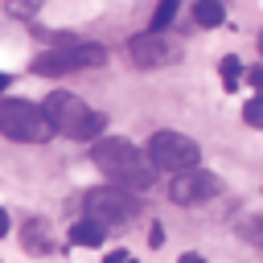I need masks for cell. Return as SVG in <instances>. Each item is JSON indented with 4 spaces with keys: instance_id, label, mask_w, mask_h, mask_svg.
<instances>
[{
    "instance_id": "4fadbf2b",
    "label": "cell",
    "mask_w": 263,
    "mask_h": 263,
    "mask_svg": "<svg viewBox=\"0 0 263 263\" xmlns=\"http://www.w3.org/2000/svg\"><path fill=\"white\" fill-rule=\"evenodd\" d=\"M173 16H177V0H160V4H156V12H152L148 33H164V29L173 25Z\"/></svg>"
},
{
    "instance_id": "7402d4cb",
    "label": "cell",
    "mask_w": 263,
    "mask_h": 263,
    "mask_svg": "<svg viewBox=\"0 0 263 263\" xmlns=\"http://www.w3.org/2000/svg\"><path fill=\"white\" fill-rule=\"evenodd\" d=\"M8 82H12V78H8V74H0V95L8 90Z\"/></svg>"
},
{
    "instance_id": "5bb4252c",
    "label": "cell",
    "mask_w": 263,
    "mask_h": 263,
    "mask_svg": "<svg viewBox=\"0 0 263 263\" xmlns=\"http://www.w3.org/2000/svg\"><path fill=\"white\" fill-rule=\"evenodd\" d=\"M218 74H222L226 86H238V82H242V62H238V58H222V62H218Z\"/></svg>"
},
{
    "instance_id": "e0dca14e",
    "label": "cell",
    "mask_w": 263,
    "mask_h": 263,
    "mask_svg": "<svg viewBox=\"0 0 263 263\" xmlns=\"http://www.w3.org/2000/svg\"><path fill=\"white\" fill-rule=\"evenodd\" d=\"M41 0H12V12H37Z\"/></svg>"
},
{
    "instance_id": "8fae6325",
    "label": "cell",
    "mask_w": 263,
    "mask_h": 263,
    "mask_svg": "<svg viewBox=\"0 0 263 263\" xmlns=\"http://www.w3.org/2000/svg\"><path fill=\"white\" fill-rule=\"evenodd\" d=\"M103 234H107V230H103V226H95V222H86V218L70 226V242H78V247H99V242H103Z\"/></svg>"
},
{
    "instance_id": "ffe728a7",
    "label": "cell",
    "mask_w": 263,
    "mask_h": 263,
    "mask_svg": "<svg viewBox=\"0 0 263 263\" xmlns=\"http://www.w3.org/2000/svg\"><path fill=\"white\" fill-rule=\"evenodd\" d=\"M177 263H205V259H201V255H193V251H189V255H181V259H177Z\"/></svg>"
},
{
    "instance_id": "3957f363",
    "label": "cell",
    "mask_w": 263,
    "mask_h": 263,
    "mask_svg": "<svg viewBox=\"0 0 263 263\" xmlns=\"http://www.w3.org/2000/svg\"><path fill=\"white\" fill-rule=\"evenodd\" d=\"M0 136H8L16 144H45L53 136V127L41 115V107H33L25 99H0Z\"/></svg>"
},
{
    "instance_id": "2e32d148",
    "label": "cell",
    "mask_w": 263,
    "mask_h": 263,
    "mask_svg": "<svg viewBox=\"0 0 263 263\" xmlns=\"http://www.w3.org/2000/svg\"><path fill=\"white\" fill-rule=\"evenodd\" d=\"M242 74H247V82H251V86L263 95V66H255V70H242Z\"/></svg>"
},
{
    "instance_id": "603a6c76",
    "label": "cell",
    "mask_w": 263,
    "mask_h": 263,
    "mask_svg": "<svg viewBox=\"0 0 263 263\" xmlns=\"http://www.w3.org/2000/svg\"><path fill=\"white\" fill-rule=\"evenodd\" d=\"M259 53H263V33H259Z\"/></svg>"
},
{
    "instance_id": "44dd1931",
    "label": "cell",
    "mask_w": 263,
    "mask_h": 263,
    "mask_svg": "<svg viewBox=\"0 0 263 263\" xmlns=\"http://www.w3.org/2000/svg\"><path fill=\"white\" fill-rule=\"evenodd\" d=\"M4 234H8V214L0 210V238H4Z\"/></svg>"
},
{
    "instance_id": "ba28073f",
    "label": "cell",
    "mask_w": 263,
    "mask_h": 263,
    "mask_svg": "<svg viewBox=\"0 0 263 263\" xmlns=\"http://www.w3.org/2000/svg\"><path fill=\"white\" fill-rule=\"evenodd\" d=\"M127 53H132V62H136L140 70H156V66L173 62L181 49H177L173 41H164V33H140V37L127 41Z\"/></svg>"
},
{
    "instance_id": "7a4b0ae2",
    "label": "cell",
    "mask_w": 263,
    "mask_h": 263,
    "mask_svg": "<svg viewBox=\"0 0 263 263\" xmlns=\"http://www.w3.org/2000/svg\"><path fill=\"white\" fill-rule=\"evenodd\" d=\"M41 115L49 119V127L53 132H62V136H70V140H99V132H103V115L99 111H90L74 90H53L45 103H41Z\"/></svg>"
},
{
    "instance_id": "8992f818",
    "label": "cell",
    "mask_w": 263,
    "mask_h": 263,
    "mask_svg": "<svg viewBox=\"0 0 263 263\" xmlns=\"http://www.w3.org/2000/svg\"><path fill=\"white\" fill-rule=\"evenodd\" d=\"M82 205H86V222H95V226H119V222H127V218L140 210V201H136L127 189H119V185L90 189V193L82 197Z\"/></svg>"
},
{
    "instance_id": "ac0fdd59",
    "label": "cell",
    "mask_w": 263,
    "mask_h": 263,
    "mask_svg": "<svg viewBox=\"0 0 263 263\" xmlns=\"http://www.w3.org/2000/svg\"><path fill=\"white\" fill-rule=\"evenodd\" d=\"M107 263H136V259H132L127 251H111V255H107Z\"/></svg>"
},
{
    "instance_id": "d6986e66",
    "label": "cell",
    "mask_w": 263,
    "mask_h": 263,
    "mask_svg": "<svg viewBox=\"0 0 263 263\" xmlns=\"http://www.w3.org/2000/svg\"><path fill=\"white\" fill-rule=\"evenodd\" d=\"M148 242H152V247H160V242H164V230H160V226H152V234H148Z\"/></svg>"
},
{
    "instance_id": "6da1fadb",
    "label": "cell",
    "mask_w": 263,
    "mask_h": 263,
    "mask_svg": "<svg viewBox=\"0 0 263 263\" xmlns=\"http://www.w3.org/2000/svg\"><path fill=\"white\" fill-rule=\"evenodd\" d=\"M90 160L119 185V189H148L152 181H156V168H152V160L132 144V140H119V136H99L95 144H90Z\"/></svg>"
},
{
    "instance_id": "277c9868",
    "label": "cell",
    "mask_w": 263,
    "mask_h": 263,
    "mask_svg": "<svg viewBox=\"0 0 263 263\" xmlns=\"http://www.w3.org/2000/svg\"><path fill=\"white\" fill-rule=\"evenodd\" d=\"M148 160H152V168H168V173H185V168H197V160H201V148H197V140H189L185 132H152V140H148V152H144Z\"/></svg>"
},
{
    "instance_id": "7c38bea8",
    "label": "cell",
    "mask_w": 263,
    "mask_h": 263,
    "mask_svg": "<svg viewBox=\"0 0 263 263\" xmlns=\"http://www.w3.org/2000/svg\"><path fill=\"white\" fill-rule=\"evenodd\" d=\"M238 234H242L251 247H263V214H242V218H238Z\"/></svg>"
},
{
    "instance_id": "5b68a950",
    "label": "cell",
    "mask_w": 263,
    "mask_h": 263,
    "mask_svg": "<svg viewBox=\"0 0 263 263\" xmlns=\"http://www.w3.org/2000/svg\"><path fill=\"white\" fill-rule=\"evenodd\" d=\"M107 62V49L103 45H95V41H74V45H58V49H45L37 62H33V70L37 74H70V70H95V66H103Z\"/></svg>"
},
{
    "instance_id": "30bf717a",
    "label": "cell",
    "mask_w": 263,
    "mask_h": 263,
    "mask_svg": "<svg viewBox=\"0 0 263 263\" xmlns=\"http://www.w3.org/2000/svg\"><path fill=\"white\" fill-rule=\"evenodd\" d=\"M193 21L205 25V29H218V25L226 21V4H222V0H197V4H193Z\"/></svg>"
},
{
    "instance_id": "9c48e42d",
    "label": "cell",
    "mask_w": 263,
    "mask_h": 263,
    "mask_svg": "<svg viewBox=\"0 0 263 263\" xmlns=\"http://www.w3.org/2000/svg\"><path fill=\"white\" fill-rule=\"evenodd\" d=\"M21 247H25L29 255H45V251L53 247V230H49V222H45V218H29V222L21 226Z\"/></svg>"
},
{
    "instance_id": "9a60e30c",
    "label": "cell",
    "mask_w": 263,
    "mask_h": 263,
    "mask_svg": "<svg viewBox=\"0 0 263 263\" xmlns=\"http://www.w3.org/2000/svg\"><path fill=\"white\" fill-rule=\"evenodd\" d=\"M242 119H247L251 127H263V95L247 99V107H242Z\"/></svg>"
},
{
    "instance_id": "52a82bcc",
    "label": "cell",
    "mask_w": 263,
    "mask_h": 263,
    "mask_svg": "<svg viewBox=\"0 0 263 263\" xmlns=\"http://www.w3.org/2000/svg\"><path fill=\"white\" fill-rule=\"evenodd\" d=\"M214 193H218V177L205 168H185V173H173V181H168L173 205H201Z\"/></svg>"
}]
</instances>
